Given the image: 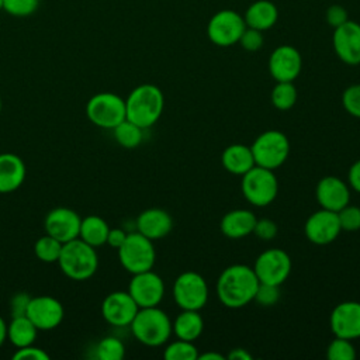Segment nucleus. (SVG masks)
I'll return each mask as SVG.
<instances>
[{"mask_svg":"<svg viewBox=\"0 0 360 360\" xmlns=\"http://www.w3.org/2000/svg\"><path fill=\"white\" fill-rule=\"evenodd\" d=\"M259 280L253 267L248 264H231L225 267L217 280V297L221 304L238 309L255 300Z\"/></svg>","mask_w":360,"mask_h":360,"instance_id":"obj_1","label":"nucleus"},{"mask_svg":"<svg viewBox=\"0 0 360 360\" xmlns=\"http://www.w3.org/2000/svg\"><path fill=\"white\" fill-rule=\"evenodd\" d=\"M165 108L162 90L150 83H143L131 90L125 98L127 120L142 129L150 128L158 122Z\"/></svg>","mask_w":360,"mask_h":360,"instance_id":"obj_2","label":"nucleus"},{"mask_svg":"<svg viewBox=\"0 0 360 360\" xmlns=\"http://www.w3.org/2000/svg\"><path fill=\"white\" fill-rule=\"evenodd\" d=\"M129 328L138 342L152 347L165 345L173 333V323L159 305L139 308Z\"/></svg>","mask_w":360,"mask_h":360,"instance_id":"obj_3","label":"nucleus"},{"mask_svg":"<svg viewBox=\"0 0 360 360\" xmlns=\"http://www.w3.org/2000/svg\"><path fill=\"white\" fill-rule=\"evenodd\" d=\"M58 264L66 277L82 281L90 278L97 271L98 256L94 246L76 238L63 243Z\"/></svg>","mask_w":360,"mask_h":360,"instance_id":"obj_4","label":"nucleus"},{"mask_svg":"<svg viewBox=\"0 0 360 360\" xmlns=\"http://www.w3.org/2000/svg\"><path fill=\"white\" fill-rule=\"evenodd\" d=\"M240 188L248 202L255 207H266L276 200L278 181L274 170L255 165L242 176Z\"/></svg>","mask_w":360,"mask_h":360,"instance_id":"obj_5","label":"nucleus"},{"mask_svg":"<svg viewBox=\"0 0 360 360\" xmlns=\"http://www.w3.org/2000/svg\"><path fill=\"white\" fill-rule=\"evenodd\" d=\"M117 250L120 263L128 273L136 274L153 269L156 260L153 240L138 231L128 233L124 243Z\"/></svg>","mask_w":360,"mask_h":360,"instance_id":"obj_6","label":"nucleus"},{"mask_svg":"<svg viewBox=\"0 0 360 360\" xmlns=\"http://www.w3.org/2000/svg\"><path fill=\"white\" fill-rule=\"evenodd\" d=\"M255 165L276 170L290 155V141L287 135L277 129H269L256 136L250 145Z\"/></svg>","mask_w":360,"mask_h":360,"instance_id":"obj_7","label":"nucleus"},{"mask_svg":"<svg viewBox=\"0 0 360 360\" xmlns=\"http://www.w3.org/2000/svg\"><path fill=\"white\" fill-rule=\"evenodd\" d=\"M86 115L96 127L112 129L127 118L125 100L115 93H97L87 101Z\"/></svg>","mask_w":360,"mask_h":360,"instance_id":"obj_8","label":"nucleus"},{"mask_svg":"<svg viewBox=\"0 0 360 360\" xmlns=\"http://www.w3.org/2000/svg\"><path fill=\"white\" fill-rule=\"evenodd\" d=\"M208 284L205 278L193 270H187L177 276L173 284L174 302L181 309L200 311L208 301Z\"/></svg>","mask_w":360,"mask_h":360,"instance_id":"obj_9","label":"nucleus"},{"mask_svg":"<svg viewBox=\"0 0 360 360\" xmlns=\"http://www.w3.org/2000/svg\"><path fill=\"white\" fill-rule=\"evenodd\" d=\"M246 24L243 15L235 10H219L208 21L207 35L208 39L217 46H231L239 42Z\"/></svg>","mask_w":360,"mask_h":360,"instance_id":"obj_10","label":"nucleus"},{"mask_svg":"<svg viewBox=\"0 0 360 360\" xmlns=\"http://www.w3.org/2000/svg\"><path fill=\"white\" fill-rule=\"evenodd\" d=\"M292 269L290 255L278 248L262 252L255 262L253 270L259 283L281 285L290 276Z\"/></svg>","mask_w":360,"mask_h":360,"instance_id":"obj_11","label":"nucleus"},{"mask_svg":"<svg viewBox=\"0 0 360 360\" xmlns=\"http://www.w3.org/2000/svg\"><path fill=\"white\" fill-rule=\"evenodd\" d=\"M128 292L139 308L158 307L165 297V283L162 277L152 270L141 271L132 274Z\"/></svg>","mask_w":360,"mask_h":360,"instance_id":"obj_12","label":"nucleus"},{"mask_svg":"<svg viewBox=\"0 0 360 360\" xmlns=\"http://www.w3.org/2000/svg\"><path fill=\"white\" fill-rule=\"evenodd\" d=\"M38 330H52L63 321V305L51 295L31 297L27 314Z\"/></svg>","mask_w":360,"mask_h":360,"instance_id":"obj_13","label":"nucleus"},{"mask_svg":"<svg viewBox=\"0 0 360 360\" xmlns=\"http://www.w3.org/2000/svg\"><path fill=\"white\" fill-rule=\"evenodd\" d=\"M342 228L339 224L338 212L321 208L311 214L304 225L305 238L315 245H328L333 242Z\"/></svg>","mask_w":360,"mask_h":360,"instance_id":"obj_14","label":"nucleus"},{"mask_svg":"<svg viewBox=\"0 0 360 360\" xmlns=\"http://www.w3.org/2000/svg\"><path fill=\"white\" fill-rule=\"evenodd\" d=\"M82 218L80 215L66 207H58L51 210L44 221L45 233L53 236L62 243L70 242L76 238H79Z\"/></svg>","mask_w":360,"mask_h":360,"instance_id":"obj_15","label":"nucleus"},{"mask_svg":"<svg viewBox=\"0 0 360 360\" xmlns=\"http://www.w3.org/2000/svg\"><path fill=\"white\" fill-rule=\"evenodd\" d=\"M301 69V53L292 45H280L269 56V72L276 82H294Z\"/></svg>","mask_w":360,"mask_h":360,"instance_id":"obj_16","label":"nucleus"},{"mask_svg":"<svg viewBox=\"0 0 360 360\" xmlns=\"http://www.w3.org/2000/svg\"><path fill=\"white\" fill-rule=\"evenodd\" d=\"M332 45L336 56L346 65H360V24L347 20L333 28Z\"/></svg>","mask_w":360,"mask_h":360,"instance_id":"obj_17","label":"nucleus"},{"mask_svg":"<svg viewBox=\"0 0 360 360\" xmlns=\"http://www.w3.org/2000/svg\"><path fill=\"white\" fill-rule=\"evenodd\" d=\"M330 330L335 336L356 340L360 338V302L343 301L338 304L329 318Z\"/></svg>","mask_w":360,"mask_h":360,"instance_id":"obj_18","label":"nucleus"},{"mask_svg":"<svg viewBox=\"0 0 360 360\" xmlns=\"http://www.w3.org/2000/svg\"><path fill=\"white\" fill-rule=\"evenodd\" d=\"M138 309L128 291L110 292L101 304V315L112 326H129Z\"/></svg>","mask_w":360,"mask_h":360,"instance_id":"obj_19","label":"nucleus"},{"mask_svg":"<svg viewBox=\"0 0 360 360\" xmlns=\"http://www.w3.org/2000/svg\"><path fill=\"white\" fill-rule=\"evenodd\" d=\"M315 197L321 208L338 212L350 202V188L342 179L325 176L316 184Z\"/></svg>","mask_w":360,"mask_h":360,"instance_id":"obj_20","label":"nucleus"},{"mask_svg":"<svg viewBox=\"0 0 360 360\" xmlns=\"http://www.w3.org/2000/svg\"><path fill=\"white\" fill-rule=\"evenodd\" d=\"M173 228L172 215L162 208H148L136 218V231L150 240L165 238Z\"/></svg>","mask_w":360,"mask_h":360,"instance_id":"obj_21","label":"nucleus"},{"mask_svg":"<svg viewBox=\"0 0 360 360\" xmlns=\"http://www.w3.org/2000/svg\"><path fill=\"white\" fill-rule=\"evenodd\" d=\"M256 221L257 218L250 210L236 208L222 217L219 229L229 239H242L253 233Z\"/></svg>","mask_w":360,"mask_h":360,"instance_id":"obj_22","label":"nucleus"},{"mask_svg":"<svg viewBox=\"0 0 360 360\" xmlns=\"http://www.w3.org/2000/svg\"><path fill=\"white\" fill-rule=\"evenodd\" d=\"M25 165L14 153H0V193L15 191L25 180Z\"/></svg>","mask_w":360,"mask_h":360,"instance_id":"obj_23","label":"nucleus"},{"mask_svg":"<svg viewBox=\"0 0 360 360\" xmlns=\"http://www.w3.org/2000/svg\"><path fill=\"white\" fill-rule=\"evenodd\" d=\"M278 18L277 6L270 0H255L249 4L243 14L246 27L267 31L270 30Z\"/></svg>","mask_w":360,"mask_h":360,"instance_id":"obj_24","label":"nucleus"},{"mask_svg":"<svg viewBox=\"0 0 360 360\" xmlns=\"http://www.w3.org/2000/svg\"><path fill=\"white\" fill-rule=\"evenodd\" d=\"M221 162L228 173L243 176L255 166V159L250 146L243 143H232L222 152Z\"/></svg>","mask_w":360,"mask_h":360,"instance_id":"obj_25","label":"nucleus"},{"mask_svg":"<svg viewBox=\"0 0 360 360\" xmlns=\"http://www.w3.org/2000/svg\"><path fill=\"white\" fill-rule=\"evenodd\" d=\"M172 323L176 338L188 342H195L204 329V319L200 315V311L193 309H181Z\"/></svg>","mask_w":360,"mask_h":360,"instance_id":"obj_26","label":"nucleus"},{"mask_svg":"<svg viewBox=\"0 0 360 360\" xmlns=\"http://www.w3.org/2000/svg\"><path fill=\"white\" fill-rule=\"evenodd\" d=\"M37 333H38L37 326L31 322V319L27 315L11 316L10 323H7V339L17 349L28 345H34L37 339Z\"/></svg>","mask_w":360,"mask_h":360,"instance_id":"obj_27","label":"nucleus"},{"mask_svg":"<svg viewBox=\"0 0 360 360\" xmlns=\"http://www.w3.org/2000/svg\"><path fill=\"white\" fill-rule=\"evenodd\" d=\"M110 226L108 224L98 215H87L82 218L79 238L86 243L98 248L105 243Z\"/></svg>","mask_w":360,"mask_h":360,"instance_id":"obj_28","label":"nucleus"},{"mask_svg":"<svg viewBox=\"0 0 360 360\" xmlns=\"http://www.w3.org/2000/svg\"><path fill=\"white\" fill-rule=\"evenodd\" d=\"M298 93L292 82H277L270 93V101L273 107L281 111H287L294 107Z\"/></svg>","mask_w":360,"mask_h":360,"instance_id":"obj_29","label":"nucleus"},{"mask_svg":"<svg viewBox=\"0 0 360 360\" xmlns=\"http://www.w3.org/2000/svg\"><path fill=\"white\" fill-rule=\"evenodd\" d=\"M112 132L115 141L127 149H134L139 146L143 138V129L127 118L122 122H120L115 128H112Z\"/></svg>","mask_w":360,"mask_h":360,"instance_id":"obj_30","label":"nucleus"},{"mask_svg":"<svg viewBox=\"0 0 360 360\" xmlns=\"http://www.w3.org/2000/svg\"><path fill=\"white\" fill-rule=\"evenodd\" d=\"M63 243L53 236L45 233L34 245L35 256L44 263H58Z\"/></svg>","mask_w":360,"mask_h":360,"instance_id":"obj_31","label":"nucleus"},{"mask_svg":"<svg viewBox=\"0 0 360 360\" xmlns=\"http://www.w3.org/2000/svg\"><path fill=\"white\" fill-rule=\"evenodd\" d=\"M198 354L200 353L194 342L183 340L179 338L169 343L163 350V357L166 360H197Z\"/></svg>","mask_w":360,"mask_h":360,"instance_id":"obj_32","label":"nucleus"},{"mask_svg":"<svg viewBox=\"0 0 360 360\" xmlns=\"http://www.w3.org/2000/svg\"><path fill=\"white\" fill-rule=\"evenodd\" d=\"M96 354L100 360H121L125 356V346L115 336H105L96 346Z\"/></svg>","mask_w":360,"mask_h":360,"instance_id":"obj_33","label":"nucleus"},{"mask_svg":"<svg viewBox=\"0 0 360 360\" xmlns=\"http://www.w3.org/2000/svg\"><path fill=\"white\" fill-rule=\"evenodd\" d=\"M353 340L335 336V339L326 347V357L329 360H353L356 357V349Z\"/></svg>","mask_w":360,"mask_h":360,"instance_id":"obj_34","label":"nucleus"},{"mask_svg":"<svg viewBox=\"0 0 360 360\" xmlns=\"http://www.w3.org/2000/svg\"><path fill=\"white\" fill-rule=\"evenodd\" d=\"M39 7V0H3V10L13 17H28Z\"/></svg>","mask_w":360,"mask_h":360,"instance_id":"obj_35","label":"nucleus"},{"mask_svg":"<svg viewBox=\"0 0 360 360\" xmlns=\"http://www.w3.org/2000/svg\"><path fill=\"white\" fill-rule=\"evenodd\" d=\"M338 218L342 231L354 232L360 229V207L347 204L340 211H338Z\"/></svg>","mask_w":360,"mask_h":360,"instance_id":"obj_36","label":"nucleus"},{"mask_svg":"<svg viewBox=\"0 0 360 360\" xmlns=\"http://www.w3.org/2000/svg\"><path fill=\"white\" fill-rule=\"evenodd\" d=\"M280 300V285L259 283L255 300L262 307H273Z\"/></svg>","mask_w":360,"mask_h":360,"instance_id":"obj_37","label":"nucleus"},{"mask_svg":"<svg viewBox=\"0 0 360 360\" xmlns=\"http://www.w3.org/2000/svg\"><path fill=\"white\" fill-rule=\"evenodd\" d=\"M343 108L356 118H360V83L349 86L342 94Z\"/></svg>","mask_w":360,"mask_h":360,"instance_id":"obj_38","label":"nucleus"},{"mask_svg":"<svg viewBox=\"0 0 360 360\" xmlns=\"http://www.w3.org/2000/svg\"><path fill=\"white\" fill-rule=\"evenodd\" d=\"M263 42H264L263 31L246 27L245 31L242 32L238 44H240V46L248 52H256L263 46Z\"/></svg>","mask_w":360,"mask_h":360,"instance_id":"obj_39","label":"nucleus"},{"mask_svg":"<svg viewBox=\"0 0 360 360\" xmlns=\"http://www.w3.org/2000/svg\"><path fill=\"white\" fill-rule=\"evenodd\" d=\"M13 359L14 360H49V354L41 347L28 345L24 347H18L14 352Z\"/></svg>","mask_w":360,"mask_h":360,"instance_id":"obj_40","label":"nucleus"},{"mask_svg":"<svg viewBox=\"0 0 360 360\" xmlns=\"http://www.w3.org/2000/svg\"><path fill=\"white\" fill-rule=\"evenodd\" d=\"M277 224L273 221V219H269V218H262V219H257L256 221V225H255V229H253V233L262 239V240H271L276 235H277Z\"/></svg>","mask_w":360,"mask_h":360,"instance_id":"obj_41","label":"nucleus"},{"mask_svg":"<svg viewBox=\"0 0 360 360\" xmlns=\"http://www.w3.org/2000/svg\"><path fill=\"white\" fill-rule=\"evenodd\" d=\"M349 20L347 17V11L343 6L340 4H333L329 6L326 10V22L332 27L336 28L339 25H342L343 22H346Z\"/></svg>","mask_w":360,"mask_h":360,"instance_id":"obj_42","label":"nucleus"},{"mask_svg":"<svg viewBox=\"0 0 360 360\" xmlns=\"http://www.w3.org/2000/svg\"><path fill=\"white\" fill-rule=\"evenodd\" d=\"M30 300H31V295H28L27 292H17L15 295H13V298L10 300L11 316L25 315L28 304H30Z\"/></svg>","mask_w":360,"mask_h":360,"instance_id":"obj_43","label":"nucleus"},{"mask_svg":"<svg viewBox=\"0 0 360 360\" xmlns=\"http://www.w3.org/2000/svg\"><path fill=\"white\" fill-rule=\"evenodd\" d=\"M127 235H128V233H127L124 229H121V228H110L105 243L110 245V246L114 248V249H118V248L124 243Z\"/></svg>","mask_w":360,"mask_h":360,"instance_id":"obj_44","label":"nucleus"},{"mask_svg":"<svg viewBox=\"0 0 360 360\" xmlns=\"http://www.w3.org/2000/svg\"><path fill=\"white\" fill-rule=\"evenodd\" d=\"M347 181L350 188L360 194V159H357L347 172Z\"/></svg>","mask_w":360,"mask_h":360,"instance_id":"obj_45","label":"nucleus"},{"mask_svg":"<svg viewBox=\"0 0 360 360\" xmlns=\"http://www.w3.org/2000/svg\"><path fill=\"white\" fill-rule=\"evenodd\" d=\"M226 359H229V360H252V354L246 349L235 347L228 353Z\"/></svg>","mask_w":360,"mask_h":360,"instance_id":"obj_46","label":"nucleus"},{"mask_svg":"<svg viewBox=\"0 0 360 360\" xmlns=\"http://www.w3.org/2000/svg\"><path fill=\"white\" fill-rule=\"evenodd\" d=\"M226 356L218 353V352H205L202 354H198V360H225Z\"/></svg>","mask_w":360,"mask_h":360,"instance_id":"obj_47","label":"nucleus"},{"mask_svg":"<svg viewBox=\"0 0 360 360\" xmlns=\"http://www.w3.org/2000/svg\"><path fill=\"white\" fill-rule=\"evenodd\" d=\"M7 340V323L6 321L0 316V346Z\"/></svg>","mask_w":360,"mask_h":360,"instance_id":"obj_48","label":"nucleus"},{"mask_svg":"<svg viewBox=\"0 0 360 360\" xmlns=\"http://www.w3.org/2000/svg\"><path fill=\"white\" fill-rule=\"evenodd\" d=\"M0 10H3V0H0Z\"/></svg>","mask_w":360,"mask_h":360,"instance_id":"obj_49","label":"nucleus"},{"mask_svg":"<svg viewBox=\"0 0 360 360\" xmlns=\"http://www.w3.org/2000/svg\"><path fill=\"white\" fill-rule=\"evenodd\" d=\"M0 111H1V97H0Z\"/></svg>","mask_w":360,"mask_h":360,"instance_id":"obj_50","label":"nucleus"}]
</instances>
